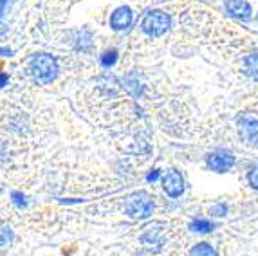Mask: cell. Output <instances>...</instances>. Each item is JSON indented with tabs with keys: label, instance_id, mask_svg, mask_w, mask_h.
<instances>
[{
	"label": "cell",
	"instance_id": "6da1fadb",
	"mask_svg": "<svg viewBox=\"0 0 258 256\" xmlns=\"http://www.w3.org/2000/svg\"><path fill=\"white\" fill-rule=\"evenodd\" d=\"M31 74L38 83L42 85H47L58 74V61H56L54 56L51 54H36L31 61Z\"/></svg>",
	"mask_w": 258,
	"mask_h": 256
},
{
	"label": "cell",
	"instance_id": "7a4b0ae2",
	"mask_svg": "<svg viewBox=\"0 0 258 256\" xmlns=\"http://www.w3.org/2000/svg\"><path fill=\"white\" fill-rule=\"evenodd\" d=\"M125 213L132 220H145L154 213V201L145 191L134 193L125 204Z\"/></svg>",
	"mask_w": 258,
	"mask_h": 256
},
{
	"label": "cell",
	"instance_id": "3957f363",
	"mask_svg": "<svg viewBox=\"0 0 258 256\" xmlns=\"http://www.w3.org/2000/svg\"><path fill=\"white\" fill-rule=\"evenodd\" d=\"M168 29H170V17L161 9L148 11L141 22V31L148 36H161Z\"/></svg>",
	"mask_w": 258,
	"mask_h": 256
},
{
	"label": "cell",
	"instance_id": "277c9868",
	"mask_svg": "<svg viewBox=\"0 0 258 256\" xmlns=\"http://www.w3.org/2000/svg\"><path fill=\"white\" fill-rule=\"evenodd\" d=\"M238 132L247 145L258 146V119L253 115H242L238 119Z\"/></svg>",
	"mask_w": 258,
	"mask_h": 256
},
{
	"label": "cell",
	"instance_id": "5b68a950",
	"mask_svg": "<svg viewBox=\"0 0 258 256\" xmlns=\"http://www.w3.org/2000/svg\"><path fill=\"white\" fill-rule=\"evenodd\" d=\"M233 164H235V155L228 150H217V152L208 155V166L213 171H219V173L231 170Z\"/></svg>",
	"mask_w": 258,
	"mask_h": 256
},
{
	"label": "cell",
	"instance_id": "8992f818",
	"mask_svg": "<svg viewBox=\"0 0 258 256\" xmlns=\"http://www.w3.org/2000/svg\"><path fill=\"white\" fill-rule=\"evenodd\" d=\"M163 189L166 191L168 197L172 199H177L181 197L182 191H184V179L177 170H170L166 171V175L163 177Z\"/></svg>",
	"mask_w": 258,
	"mask_h": 256
},
{
	"label": "cell",
	"instance_id": "52a82bcc",
	"mask_svg": "<svg viewBox=\"0 0 258 256\" xmlns=\"http://www.w3.org/2000/svg\"><path fill=\"white\" fill-rule=\"evenodd\" d=\"M226 11L229 13V17L237 18V20L247 22L251 18L253 9L245 0H226Z\"/></svg>",
	"mask_w": 258,
	"mask_h": 256
},
{
	"label": "cell",
	"instance_id": "ba28073f",
	"mask_svg": "<svg viewBox=\"0 0 258 256\" xmlns=\"http://www.w3.org/2000/svg\"><path fill=\"white\" fill-rule=\"evenodd\" d=\"M132 24V9L128 6L117 8L110 17V27L114 31H125Z\"/></svg>",
	"mask_w": 258,
	"mask_h": 256
},
{
	"label": "cell",
	"instance_id": "9c48e42d",
	"mask_svg": "<svg viewBox=\"0 0 258 256\" xmlns=\"http://www.w3.org/2000/svg\"><path fill=\"white\" fill-rule=\"evenodd\" d=\"M163 224H154V226H148L147 229L141 233V242L145 243V245H150V247H154V245H161L164 240L163 236Z\"/></svg>",
	"mask_w": 258,
	"mask_h": 256
},
{
	"label": "cell",
	"instance_id": "30bf717a",
	"mask_svg": "<svg viewBox=\"0 0 258 256\" xmlns=\"http://www.w3.org/2000/svg\"><path fill=\"white\" fill-rule=\"evenodd\" d=\"M244 73L247 74V76L258 80V54H251V56H247V58H245Z\"/></svg>",
	"mask_w": 258,
	"mask_h": 256
},
{
	"label": "cell",
	"instance_id": "8fae6325",
	"mask_svg": "<svg viewBox=\"0 0 258 256\" xmlns=\"http://www.w3.org/2000/svg\"><path fill=\"white\" fill-rule=\"evenodd\" d=\"M189 256H217V251L211 247L210 243L201 242V243H197V245H194V247H191Z\"/></svg>",
	"mask_w": 258,
	"mask_h": 256
},
{
	"label": "cell",
	"instance_id": "7c38bea8",
	"mask_svg": "<svg viewBox=\"0 0 258 256\" xmlns=\"http://www.w3.org/2000/svg\"><path fill=\"white\" fill-rule=\"evenodd\" d=\"M189 229L195 231V233L206 235V233H210V231L213 229V224H211L210 220H206V218H195L194 222L189 224Z\"/></svg>",
	"mask_w": 258,
	"mask_h": 256
},
{
	"label": "cell",
	"instance_id": "4fadbf2b",
	"mask_svg": "<svg viewBox=\"0 0 258 256\" xmlns=\"http://www.w3.org/2000/svg\"><path fill=\"white\" fill-rule=\"evenodd\" d=\"M125 87H126V90L132 92L134 96H139L143 92L141 81H139V78L136 76V74H128V76L125 78Z\"/></svg>",
	"mask_w": 258,
	"mask_h": 256
},
{
	"label": "cell",
	"instance_id": "5bb4252c",
	"mask_svg": "<svg viewBox=\"0 0 258 256\" xmlns=\"http://www.w3.org/2000/svg\"><path fill=\"white\" fill-rule=\"evenodd\" d=\"M76 45L80 51H89L92 45V38H91V34L87 33V31H82V33L78 34V38H76Z\"/></svg>",
	"mask_w": 258,
	"mask_h": 256
},
{
	"label": "cell",
	"instance_id": "9a60e30c",
	"mask_svg": "<svg viewBox=\"0 0 258 256\" xmlns=\"http://www.w3.org/2000/svg\"><path fill=\"white\" fill-rule=\"evenodd\" d=\"M117 60V51L116 49H110V51H105L103 54H101V58H99V61H101V65L103 67H112V65L116 63Z\"/></svg>",
	"mask_w": 258,
	"mask_h": 256
},
{
	"label": "cell",
	"instance_id": "2e32d148",
	"mask_svg": "<svg viewBox=\"0 0 258 256\" xmlns=\"http://www.w3.org/2000/svg\"><path fill=\"white\" fill-rule=\"evenodd\" d=\"M13 240V231L8 224H0V245H8Z\"/></svg>",
	"mask_w": 258,
	"mask_h": 256
},
{
	"label": "cell",
	"instance_id": "e0dca14e",
	"mask_svg": "<svg viewBox=\"0 0 258 256\" xmlns=\"http://www.w3.org/2000/svg\"><path fill=\"white\" fill-rule=\"evenodd\" d=\"M247 180H249L251 188L258 189V168H253V170L249 171V175H247Z\"/></svg>",
	"mask_w": 258,
	"mask_h": 256
},
{
	"label": "cell",
	"instance_id": "ac0fdd59",
	"mask_svg": "<svg viewBox=\"0 0 258 256\" xmlns=\"http://www.w3.org/2000/svg\"><path fill=\"white\" fill-rule=\"evenodd\" d=\"M226 213H228V208L224 204L213 206V208H211V215H215V217H224Z\"/></svg>",
	"mask_w": 258,
	"mask_h": 256
},
{
	"label": "cell",
	"instance_id": "d6986e66",
	"mask_svg": "<svg viewBox=\"0 0 258 256\" xmlns=\"http://www.w3.org/2000/svg\"><path fill=\"white\" fill-rule=\"evenodd\" d=\"M11 197H13V201H15V204H17V206H26V199H24V195H22V193L15 191Z\"/></svg>",
	"mask_w": 258,
	"mask_h": 256
},
{
	"label": "cell",
	"instance_id": "ffe728a7",
	"mask_svg": "<svg viewBox=\"0 0 258 256\" xmlns=\"http://www.w3.org/2000/svg\"><path fill=\"white\" fill-rule=\"evenodd\" d=\"M157 179H159V170H152L150 173H148V177H147L148 182H155Z\"/></svg>",
	"mask_w": 258,
	"mask_h": 256
},
{
	"label": "cell",
	"instance_id": "44dd1931",
	"mask_svg": "<svg viewBox=\"0 0 258 256\" xmlns=\"http://www.w3.org/2000/svg\"><path fill=\"white\" fill-rule=\"evenodd\" d=\"M8 2L9 0H0V18L4 15V9H6V6H8Z\"/></svg>",
	"mask_w": 258,
	"mask_h": 256
},
{
	"label": "cell",
	"instance_id": "7402d4cb",
	"mask_svg": "<svg viewBox=\"0 0 258 256\" xmlns=\"http://www.w3.org/2000/svg\"><path fill=\"white\" fill-rule=\"evenodd\" d=\"M6 81H8V74H0V87L6 85Z\"/></svg>",
	"mask_w": 258,
	"mask_h": 256
},
{
	"label": "cell",
	"instance_id": "603a6c76",
	"mask_svg": "<svg viewBox=\"0 0 258 256\" xmlns=\"http://www.w3.org/2000/svg\"><path fill=\"white\" fill-rule=\"evenodd\" d=\"M0 54H9L8 49H0Z\"/></svg>",
	"mask_w": 258,
	"mask_h": 256
}]
</instances>
